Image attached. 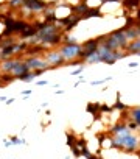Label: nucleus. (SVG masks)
I'll use <instances>...</instances> for the list:
<instances>
[{"instance_id":"nucleus-23","label":"nucleus","mask_w":140,"mask_h":159,"mask_svg":"<svg viewBox=\"0 0 140 159\" xmlns=\"http://www.w3.org/2000/svg\"><path fill=\"white\" fill-rule=\"evenodd\" d=\"M81 83H84V78H83V77H81V78H80V80H78V81H76V83L73 84V86H75V87H78V86H80Z\"/></svg>"},{"instance_id":"nucleus-6","label":"nucleus","mask_w":140,"mask_h":159,"mask_svg":"<svg viewBox=\"0 0 140 159\" xmlns=\"http://www.w3.org/2000/svg\"><path fill=\"white\" fill-rule=\"evenodd\" d=\"M27 72H30V70H28V67H27L25 61H22V59H16V62H14V66H13V69H11L10 75H13V77H14V80H17L19 77H22L23 74H27Z\"/></svg>"},{"instance_id":"nucleus-21","label":"nucleus","mask_w":140,"mask_h":159,"mask_svg":"<svg viewBox=\"0 0 140 159\" xmlns=\"http://www.w3.org/2000/svg\"><path fill=\"white\" fill-rule=\"evenodd\" d=\"M36 84H37V86H41V87H42V86H47V84H49V81H47V80H39V81H37V83H36Z\"/></svg>"},{"instance_id":"nucleus-15","label":"nucleus","mask_w":140,"mask_h":159,"mask_svg":"<svg viewBox=\"0 0 140 159\" xmlns=\"http://www.w3.org/2000/svg\"><path fill=\"white\" fill-rule=\"evenodd\" d=\"M11 144L13 145H25L27 142L23 141V139H19L17 136H13V137H11Z\"/></svg>"},{"instance_id":"nucleus-19","label":"nucleus","mask_w":140,"mask_h":159,"mask_svg":"<svg viewBox=\"0 0 140 159\" xmlns=\"http://www.w3.org/2000/svg\"><path fill=\"white\" fill-rule=\"evenodd\" d=\"M23 5V0H11V6H20Z\"/></svg>"},{"instance_id":"nucleus-29","label":"nucleus","mask_w":140,"mask_h":159,"mask_svg":"<svg viewBox=\"0 0 140 159\" xmlns=\"http://www.w3.org/2000/svg\"><path fill=\"white\" fill-rule=\"evenodd\" d=\"M64 159H72V157H70V156H65V157H64Z\"/></svg>"},{"instance_id":"nucleus-26","label":"nucleus","mask_w":140,"mask_h":159,"mask_svg":"<svg viewBox=\"0 0 140 159\" xmlns=\"http://www.w3.org/2000/svg\"><path fill=\"white\" fill-rule=\"evenodd\" d=\"M14 100H16V98H6V101H5V103H6V105H13V103H14Z\"/></svg>"},{"instance_id":"nucleus-16","label":"nucleus","mask_w":140,"mask_h":159,"mask_svg":"<svg viewBox=\"0 0 140 159\" xmlns=\"http://www.w3.org/2000/svg\"><path fill=\"white\" fill-rule=\"evenodd\" d=\"M83 70H84V66H83V64H81V66H80V67H78V69H75V70H73V72H70V75H72V77H76V75H80V74H81V72H83Z\"/></svg>"},{"instance_id":"nucleus-11","label":"nucleus","mask_w":140,"mask_h":159,"mask_svg":"<svg viewBox=\"0 0 140 159\" xmlns=\"http://www.w3.org/2000/svg\"><path fill=\"white\" fill-rule=\"evenodd\" d=\"M98 111H100V105H97V103H89L87 105V112H90V114L97 116Z\"/></svg>"},{"instance_id":"nucleus-24","label":"nucleus","mask_w":140,"mask_h":159,"mask_svg":"<svg viewBox=\"0 0 140 159\" xmlns=\"http://www.w3.org/2000/svg\"><path fill=\"white\" fill-rule=\"evenodd\" d=\"M3 144H5V148H10V147H13L11 141H3Z\"/></svg>"},{"instance_id":"nucleus-9","label":"nucleus","mask_w":140,"mask_h":159,"mask_svg":"<svg viewBox=\"0 0 140 159\" xmlns=\"http://www.w3.org/2000/svg\"><path fill=\"white\" fill-rule=\"evenodd\" d=\"M16 59H5L0 62V72H3V74H10L11 69H13V66H14Z\"/></svg>"},{"instance_id":"nucleus-1","label":"nucleus","mask_w":140,"mask_h":159,"mask_svg":"<svg viewBox=\"0 0 140 159\" xmlns=\"http://www.w3.org/2000/svg\"><path fill=\"white\" fill-rule=\"evenodd\" d=\"M112 147L119 148L125 153H138V137L134 133L123 136V137H115V136H112Z\"/></svg>"},{"instance_id":"nucleus-5","label":"nucleus","mask_w":140,"mask_h":159,"mask_svg":"<svg viewBox=\"0 0 140 159\" xmlns=\"http://www.w3.org/2000/svg\"><path fill=\"white\" fill-rule=\"evenodd\" d=\"M45 61H47V64H49V67H59V66H62L65 61L62 59V56H61V53L59 52H55V50H52V52H49L45 55V58H44Z\"/></svg>"},{"instance_id":"nucleus-8","label":"nucleus","mask_w":140,"mask_h":159,"mask_svg":"<svg viewBox=\"0 0 140 159\" xmlns=\"http://www.w3.org/2000/svg\"><path fill=\"white\" fill-rule=\"evenodd\" d=\"M126 55H137L138 52H140V42H138V39H135V41H131L129 44H126Z\"/></svg>"},{"instance_id":"nucleus-17","label":"nucleus","mask_w":140,"mask_h":159,"mask_svg":"<svg viewBox=\"0 0 140 159\" xmlns=\"http://www.w3.org/2000/svg\"><path fill=\"white\" fill-rule=\"evenodd\" d=\"M107 81H111V78H104V80H98V81H92L90 84H92V86H98V84H104V83H107Z\"/></svg>"},{"instance_id":"nucleus-7","label":"nucleus","mask_w":140,"mask_h":159,"mask_svg":"<svg viewBox=\"0 0 140 159\" xmlns=\"http://www.w3.org/2000/svg\"><path fill=\"white\" fill-rule=\"evenodd\" d=\"M23 5L30 8V11H33V13H39L47 8V3L42 2V0H23Z\"/></svg>"},{"instance_id":"nucleus-4","label":"nucleus","mask_w":140,"mask_h":159,"mask_svg":"<svg viewBox=\"0 0 140 159\" xmlns=\"http://www.w3.org/2000/svg\"><path fill=\"white\" fill-rule=\"evenodd\" d=\"M28 70H47L49 69V64H47V61L42 58V56H33V58H28L25 61Z\"/></svg>"},{"instance_id":"nucleus-13","label":"nucleus","mask_w":140,"mask_h":159,"mask_svg":"<svg viewBox=\"0 0 140 159\" xmlns=\"http://www.w3.org/2000/svg\"><path fill=\"white\" fill-rule=\"evenodd\" d=\"M114 108L115 109H120V111H123V109H126V106L120 101V94H117V101H115V105H114Z\"/></svg>"},{"instance_id":"nucleus-28","label":"nucleus","mask_w":140,"mask_h":159,"mask_svg":"<svg viewBox=\"0 0 140 159\" xmlns=\"http://www.w3.org/2000/svg\"><path fill=\"white\" fill-rule=\"evenodd\" d=\"M0 101H6V97H2V95H0Z\"/></svg>"},{"instance_id":"nucleus-12","label":"nucleus","mask_w":140,"mask_h":159,"mask_svg":"<svg viewBox=\"0 0 140 159\" xmlns=\"http://www.w3.org/2000/svg\"><path fill=\"white\" fill-rule=\"evenodd\" d=\"M36 77H37V75H36V72H31V74H30V72H27V74H23L22 77H19L17 80H23V81H33Z\"/></svg>"},{"instance_id":"nucleus-22","label":"nucleus","mask_w":140,"mask_h":159,"mask_svg":"<svg viewBox=\"0 0 140 159\" xmlns=\"http://www.w3.org/2000/svg\"><path fill=\"white\" fill-rule=\"evenodd\" d=\"M22 95H31V89H25V90H22Z\"/></svg>"},{"instance_id":"nucleus-27","label":"nucleus","mask_w":140,"mask_h":159,"mask_svg":"<svg viewBox=\"0 0 140 159\" xmlns=\"http://www.w3.org/2000/svg\"><path fill=\"white\" fill-rule=\"evenodd\" d=\"M86 157H87V159H97V156H95V154H90V153H89Z\"/></svg>"},{"instance_id":"nucleus-14","label":"nucleus","mask_w":140,"mask_h":159,"mask_svg":"<svg viewBox=\"0 0 140 159\" xmlns=\"http://www.w3.org/2000/svg\"><path fill=\"white\" fill-rule=\"evenodd\" d=\"M75 141H76V137L72 134V133H67V145L68 147H73L75 145Z\"/></svg>"},{"instance_id":"nucleus-25","label":"nucleus","mask_w":140,"mask_h":159,"mask_svg":"<svg viewBox=\"0 0 140 159\" xmlns=\"http://www.w3.org/2000/svg\"><path fill=\"white\" fill-rule=\"evenodd\" d=\"M129 67H131V69H135V67H138V62H129Z\"/></svg>"},{"instance_id":"nucleus-18","label":"nucleus","mask_w":140,"mask_h":159,"mask_svg":"<svg viewBox=\"0 0 140 159\" xmlns=\"http://www.w3.org/2000/svg\"><path fill=\"white\" fill-rule=\"evenodd\" d=\"M112 109L107 105H100V112H111Z\"/></svg>"},{"instance_id":"nucleus-2","label":"nucleus","mask_w":140,"mask_h":159,"mask_svg":"<svg viewBox=\"0 0 140 159\" xmlns=\"http://www.w3.org/2000/svg\"><path fill=\"white\" fill-rule=\"evenodd\" d=\"M5 31H3V38L5 36H11V33H16V31H23L25 28H28V24L23 20H13V19H8L5 17Z\"/></svg>"},{"instance_id":"nucleus-10","label":"nucleus","mask_w":140,"mask_h":159,"mask_svg":"<svg viewBox=\"0 0 140 159\" xmlns=\"http://www.w3.org/2000/svg\"><path fill=\"white\" fill-rule=\"evenodd\" d=\"M129 119H132L131 122H134V123H137V125H140V109L135 106V108H132L131 111H129Z\"/></svg>"},{"instance_id":"nucleus-20","label":"nucleus","mask_w":140,"mask_h":159,"mask_svg":"<svg viewBox=\"0 0 140 159\" xmlns=\"http://www.w3.org/2000/svg\"><path fill=\"white\" fill-rule=\"evenodd\" d=\"M70 148H72V153H73L75 157H80V156H81V153H80V150H78L76 147H70Z\"/></svg>"},{"instance_id":"nucleus-3","label":"nucleus","mask_w":140,"mask_h":159,"mask_svg":"<svg viewBox=\"0 0 140 159\" xmlns=\"http://www.w3.org/2000/svg\"><path fill=\"white\" fill-rule=\"evenodd\" d=\"M83 49L80 44H64L59 49V53L62 56V59H73V58H80Z\"/></svg>"}]
</instances>
